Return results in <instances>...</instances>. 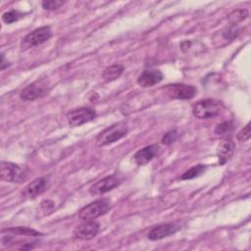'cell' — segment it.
Instances as JSON below:
<instances>
[{"label":"cell","mask_w":251,"mask_h":251,"mask_svg":"<svg viewBox=\"0 0 251 251\" xmlns=\"http://www.w3.org/2000/svg\"><path fill=\"white\" fill-rule=\"evenodd\" d=\"M176 137H177L176 130H175V129H174V130H170V131H168L167 133H165V135L163 136V138H162V143H163V144H166V145H169V144L175 142L176 139Z\"/></svg>","instance_id":"obj_23"},{"label":"cell","mask_w":251,"mask_h":251,"mask_svg":"<svg viewBox=\"0 0 251 251\" xmlns=\"http://www.w3.org/2000/svg\"><path fill=\"white\" fill-rule=\"evenodd\" d=\"M166 91L172 98L187 100L195 96L197 89L193 85H188L183 83H174V84L167 85Z\"/></svg>","instance_id":"obj_9"},{"label":"cell","mask_w":251,"mask_h":251,"mask_svg":"<svg viewBox=\"0 0 251 251\" xmlns=\"http://www.w3.org/2000/svg\"><path fill=\"white\" fill-rule=\"evenodd\" d=\"M222 109L223 105L220 101L214 99H203L193 105L192 114L197 119H210L219 115Z\"/></svg>","instance_id":"obj_2"},{"label":"cell","mask_w":251,"mask_h":251,"mask_svg":"<svg viewBox=\"0 0 251 251\" xmlns=\"http://www.w3.org/2000/svg\"><path fill=\"white\" fill-rule=\"evenodd\" d=\"M127 133V126L124 123L114 124L104 130H102L96 137L98 146H106L118 141L126 136Z\"/></svg>","instance_id":"obj_3"},{"label":"cell","mask_w":251,"mask_h":251,"mask_svg":"<svg viewBox=\"0 0 251 251\" xmlns=\"http://www.w3.org/2000/svg\"><path fill=\"white\" fill-rule=\"evenodd\" d=\"M158 150H159V146L157 144H151V145L145 146L142 149L138 150L133 155V161L138 166L145 165L157 155Z\"/></svg>","instance_id":"obj_15"},{"label":"cell","mask_w":251,"mask_h":251,"mask_svg":"<svg viewBox=\"0 0 251 251\" xmlns=\"http://www.w3.org/2000/svg\"><path fill=\"white\" fill-rule=\"evenodd\" d=\"M232 128H233V125L231 122H229V121L223 122L217 126V127L215 128V133H217L219 135L228 133L232 130Z\"/></svg>","instance_id":"obj_20"},{"label":"cell","mask_w":251,"mask_h":251,"mask_svg":"<svg viewBox=\"0 0 251 251\" xmlns=\"http://www.w3.org/2000/svg\"><path fill=\"white\" fill-rule=\"evenodd\" d=\"M123 72H124V66L121 64H115L107 67L104 70L102 74V77L106 82H110L119 78L122 75Z\"/></svg>","instance_id":"obj_16"},{"label":"cell","mask_w":251,"mask_h":251,"mask_svg":"<svg viewBox=\"0 0 251 251\" xmlns=\"http://www.w3.org/2000/svg\"><path fill=\"white\" fill-rule=\"evenodd\" d=\"M235 150V143L231 138L223 139L217 148V155L220 165H225L232 156Z\"/></svg>","instance_id":"obj_14"},{"label":"cell","mask_w":251,"mask_h":251,"mask_svg":"<svg viewBox=\"0 0 251 251\" xmlns=\"http://www.w3.org/2000/svg\"><path fill=\"white\" fill-rule=\"evenodd\" d=\"M64 2L61 0H45L41 3L42 8L45 10H56L63 6Z\"/></svg>","instance_id":"obj_21"},{"label":"cell","mask_w":251,"mask_h":251,"mask_svg":"<svg viewBox=\"0 0 251 251\" xmlns=\"http://www.w3.org/2000/svg\"><path fill=\"white\" fill-rule=\"evenodd\" d=\"M121 183L120 178L116 175L105 176L95 183H93L89 188V193L91 195H101L106 192L111 191Z\"/></svg>","instance_id":"obj_10"},{"label":"cell","mask_w":251,"mask_h":251,"mask_svg":"<svg viewBox=\"0 0 251 251\" xmlns=\"http://www.w3.org/2000/svg\"><path fill=\"white\" fill-rule=\"evenodd\" d=\"M99 230L100 225L96 221H82L75 227L73 234L75 238L81 240H90L98 234Z\"/></svg>","instance_id":"obj_6"},{"label":"cell","mask_w":251,"mask_h":251,"mask_svg":"<svg viewBox=\"0 0 251 251\" xmlns=\"http://www.w3.org/2000/svg\"><path fill=\"white\" fill-rule=\"evenodd\" d=\"M96 117V112L91 108L74 109L67 115L68 123L71 126H79L91 122Z\"/></svg>","instance_id":"obj_8"},{"label":"cell","mask_w":251,"mask_h":251,"mask_svg":"<svg viewBox=\"0 0 251 251\" xmlns=\"http://www.w3.org/2000/svg\"><path fill=\"white\" fill-rule=\"evenodd\" d=\"M47 187V180L45 177H38L29 182L25 189L23 190L22 194L25 198L32 199L36 196L42 194Z\"/></svg>","instance_id":"obj_13"},{"label":"cell","mask_w":251,"mask_h":251,"mask_svg":"<svg viewBox=\"0 0 251 251\" xmlns=\"http://www.w3.org/2000/svg\"><path fill=\"white\" fill-rule=\"evenodd\" d=\"M111 208V202L107 198L97 199L86 206L82 207L78 212V218L81 221H91L105 215Z\"/></svg>","instance_id":"obj_1"},{"label":"cell","mask_w":251,"mask_h":251,"mask_svg":"<svg viewBox=\"0 0 251 251\" xmlns=\"http://www.w3.org/2000/svg\"><path fill=\"white\" fill-rule=\"evenodd\" d=\"M3 230H6L7 232L11 233L12 235H24V236H38V235H41L38 231L34 230L33 228H29V227H25V226L11 227V228H7V229H3Z\"/></svg>","instance_id":"obj_17"},{"label":"cell","mask_w":251,"mask_h":251,"mask_svg":"<svg viewBox=\"0 0 251 251\" xmlns=\"http://www.w3.org/2000/svg\"><path fill=\"white\" fill-rule=\"evenodd\" d=\"M52 36V30L51 27L48 25H44L41 27H38L28 33L21 42V49L26 50L32 47H35L37 45H40L50 39Z\"/></svg>","instance_id":"obj_5"},{"label":"cell","mask_w":251,"mask_h":251,"mask_svg":"<svg viewBox=\"0 0 251 251\" xmlns=\"http://www.w3.org/2000/svg\"><path fill=\"white\" fill-rule=\"evenodd\" d=\"M179 228L180 226H177L176 224H162L154 226L148 232L147 237L150 240H160L175 234Z\"/></svg>","instance_id":"obj_11"},{"label":"cell","mask_w":251,"mask_h":251,"mask_svg":"<svg viewBox=\"0 0 251 251\" xmlns=\"http://www.w3.org/2000/svg\"><path fill=\"white\" fill-rule=\"evenodd\" d=\"M22 17H23L22 13H20L19 11L12 10V11L4 13L2 16V20L5 24H12V23L19 21Z\"/></svg>","instance_id":"obj_19"},{"label":"cell","mask_w":251,"mask_h":251,"mask_svg":"<svg viewBox=\"0 0 251 251\" xmlns=\"http://www.w3.org/2000/svg\"><path fill=\"white\" fill-rule=\"evenodd\" d=\"M27 177L26 171L11 162L2 161L0 165V178L4 181L22 183Z\"/></svg>","instance_id":"obj_4"},{"label":"cell","mask_w":251,"mask_h":251,"mask_svg":"<svg viewBox=\"0 0 251 251\" xmlns=\"http://www.w3.org/2000/svg\"><path fill=\"white\" fill-rule=\"evenodd\" d=\"M250 138V124H247L237 134V139L240 142H245Z\"/></svg>","instance_id":"obj_22"},{"label":"cell","mask_w":251,"mask_h":251,"mask_svg":"<svg viewBox=\"0 0 251 251\" xmlns=\"http://www.w3.org/2000/svg\"><path fill=\"white\" fill-rule=\"evenodd\" d=\"M47 92H48L47 81L45 79H40L25 87L21 91L20 97L25 101H32L46 95Z\"/></svg>","instance_id":"obj_7"},{"label":"cell","mask_w":251,"mask_h":251,"mask_svg":"<svg viewBox=\"0 0 251 251\" xmlns=\"http://www.w3.org/2000/svg\"><path fill=\"white\" fill-rule=\"evenodd\" d=\"M163 79V74L159 70H144L137 77V83L142 87L153 86Z\"/></svg>","instance_id":"obj_12"},{"label":"cell","mask_w":251,"mask_h":251,"mask_svg":"<svg viewBox=\"0 0 251 251\" xmlns=\"http://www.w3.org/2000/svg\"><path fill=\"white\" fill-rule=\"evenodd\" d=\"M205 166L202 165V164H199V165H196L192 168H190L189 170H187L185 173H183L180 176L181 179H184V180H187V179H191V178H194L196 176H199L202 173H204L205 171Z\"/></svg>","instance_id":"obj_18"}]
</instances>
